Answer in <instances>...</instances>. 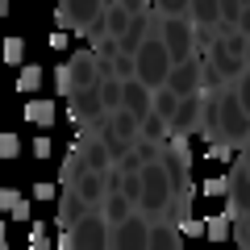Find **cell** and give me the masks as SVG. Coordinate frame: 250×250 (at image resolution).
<instances>
[{"label":"cell","instance_id":"6da1fadb","mask_svg":"<svg viewBox=\"0 0 250 250\" xmlns=\"http://www.w3.org/2000/svg\"><path fill=\"white\" fill-rule=\"evenodd\" d=\"M21 113H25V121H29V125H38V129H50L54 117H59V113H54V100H29Z\"/></svg>","mask_w":250,"mask_h":250},{"label":"cell","instance_id":"9a60e30c","mask_svg":"<svg viewBox=\"0 0 250 250\" xmlns=\"http://www.w3.org/2000/svg\"><path fill=\"white\" fill-rule=\"evenodd\" d=\"M46 42H50V50H67V46H71V38H67V29H54Z\"/></svg>","mask_w":250,"mask_h":250},{"label":"cell","instance_id":"7c38bea8","mask_svg":"<svg viewBox=\"0 0 250 250\" xmlns=\"http://www.w3.org/2000/svg\"><path fill=\"white\" fill-rule=\"evenodd\" d=\"M179 233H188V238H200V233H205V225L192 221V217H179Z\"/></svg>","mask_w":250,"mask_h":250},{"label":"cell","instance_id":"2e32d148","mask_svg":"<svg viewBox=\"0 0 250 250\" xmlns=\"http://www.w3.org/2000/svg\"><path fill=\"white\" fill-rule=\"evenodd\" d=\"M208 154L225 163V159H233V146H229V142H213V146H208Z\"/></svg>","mask_w":250,"mask_h":250},{"label":"cell","instance_id":"5b68a950","mask_svg":"<svg viewBox=\"0 0 250 250\" xmlns=\"http://www.w3.org/2000/svg\"><path fill=\"white\" fill-rule=\"evenodd\" d=\"M17 88H21V92H38V88H42V67L25 62V67H21V75H17Z\"/></svg>","mask_w":250,"mask_h":250},{"label":"cell","instance_id":"3957f363","mask_svg":"<svg viewBox=\"0 0 250 250\" xmlns=\"http://www.w3.org/2000/svg\"><path fill=\"white\" fill-rule=\"evenodd\" d=\"M54 88L62 96H75V62H59L54 67Z\"/></svg>","mask_w":250,"mask_h":250},{"label":"cell","instance_id":"52a82bcc","mask_svg":"<svg viewBox=\"0 0 250 250\" xmlns=\"http://www.w3.org/2000/svg\"><path fill=\"white\" fill-rule=\"evenodd\" d=\"M59 229H75V200L71 196H62V205H59Z\"/></svg>","mask_w":250,"mask_h":250},{"label":"cell","instance_id":"e0dca14e","mask_svg":"<svg viewBox=\"0 0 250 250\" xmlns=\"http://www.w3.org/2000/svg\"><path fill=\"white\" fill-rule=\"evenodd\" d=\"M29 213H34V205L21 196V205H17V213H13V221H29Z\"/></svg>","mask_w":250,"mask_h":250},{"label":"cell","instance_id":"5bb4252c","mask_svg":"<svg viewBox=\"0 0 250 250\" xmlns=\"http://www.w3.org/2000/svg\"><path fill=\"white\" fill-rule=\"evenodd\" d=\"M171 150L179 154V163H184V171H188V163H192V150H188V142H184V138H171Z\"/></svg>","mask_w":250,"mask_h":250},{"label":"cell","instance_id":"ba28073f","mask_svg":"<svg viewBox=\"0 0 250 250\" xmlns=\"http://www.w3.org/2000/svg\"><path fill=\"white\" fill-rule=\"evenodd\" d=\"M17 205H21V192H13V188H0V217L4 213H17Z\"/></svg>","mask_w":250,"mask_h":250},{"label":"cell","instance_id":"4fadbf2b","mask_svg":"<svg viewBox=\"0 0 250 250\" xmlns=\"http://www.w3.org/2000/svg\"><path fill=\"white\" fill-rule=\"evenodd\" d=\"M54 196H59V188H54V184H42V179L34 184V200H54Z\"/></svg>","mask_w":250,"mask_h":250},{"label":"cell","instance_id":"9c48e42d","mask_svg":"<svg viewBox=\"0 0 250 250\" xmlns=\"http://www.w3.org/2000/svg\"><path fill=\"white\" fill-rule=\"evenodd\" d=\"M21 154V138L17 134H0V159H17Z\"/></svg>","mask_w":250,"mask_h":250},{"label":"cell","instance_id":"30bf717a","mask_svg":"<svg viewBox=\"0 0 250 250\" xmlns=\"http://www.w3.org/2000/svg\"><path fill=\"white\" fill-rule=\"evenodd\" d=\"M29 150H34V159H50V154H54V138H46V134H38L34 142H29Z\"/></svg>","mask_w":250,"mask_h":250},{"label":"cell","instance_id":"277c9868","mask_svg":"<svg viewBox=\"0 0 250 250\" xmlns=\"http://www.w3.org/2000/svg\"><path fill=\"white\" fill-rule=\"evenodd\" d=\"M0 59L9 62V67H21V62H25V42H21V38H4V46H0Z\"/></svg>","mask_w":250,"mask_h":250},{"label":"cell","instance_id":"8992f818","mask_svg":"<svg viewBox=\"0 0 250 250\" xmlns=\"http://www.w3.org/2000/svg\"><path fill=\"white\" fill-rule=\"evenodd\" d=\"M50 229H46L42 221H29V250H50Z\"/></svg>","mask_w":250,"mask_h":250},{"label":"cell","instance_id":"8fae6325","mask_svg":"<svg viewBox=\"0 0 250 250\" xmlns=\"http://www.w3.org/2000/svg\"><path fill=\"white\" fill-rule=\"evenodd\" d=\"M200 192H205V196H225V192H229V179H225V175L205 179V184H200Z\"/></svg>","mask_w":250,"mask_h":250},{"label":"cell","instance_id":"7a4b0ae2","mask_svg":"<svg viewBox=\"0 0 250 250\" xmlns=\"http://www.w3.org/2000/svg\"><path fill=\"white\" fill-rule=\"evenodd\" d=\"M229 213H221V217H208L205 221V238L208 242H229Z\"/></svg>","mask_w":250,"mask_h":250},{"label":"cell","instance_id":"d6986e66","mask_svg":"<svg viewBox=\"0 0 250 250\" xmlns=\"http://www.w3.org/2000/svg\"><path fill=\"white\" fill-rule=\"evenodd\" d=\"M0 250H9V242H4V233H0Z\"/></svg>","mask_w":250,"mask_h":250},{"label":"cell","instance_id":"ac0fdd59","mask_svg":"<svg viewBox=\"0 0 250 250\" xmlns=\"http://www.w3.org/2000/svg\"><path fill=\"white\" fill-rule=\"evenodd\" d=\"M0 17H9V0H0Z\"/></svg>","mask_w":250,"mask_h":250}]
</instances>
